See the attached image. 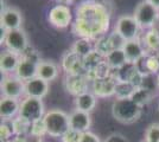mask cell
Here are the masks:
<instances>
[{
	"instance_id": "6da1fadb",
	"label": "cell",
	"mask_w": 159,
	"mask_h": 142,
	"mask_svg": "<svg viewBox=\"0 0 159 142\" xmlns=\"http://www.w3.org/2000/svg\"><path fill=\"white\" fill-rule=\"evenodd\" d=\"M109 26V13L102 4L93 0L81 2L76 8L73 30L79 38L95 39L103 37Z\"/></svg>"
},
{
	"instance_id": "7a4b0ae2",
	"label": "cell",
	"mask_w": 159,
	"mask_h": 142,
	"mask_svg": "<svg viewBox=\"0 0 159 142\" xmlns=\"http://www.w3.org/2000/svg\"><path fill=\"white\" fill-rule=\"evenodd\" d=\"M143 108L132 98H116L112 104V115L116 121L131 124L138 121L141 116Z\"/></svg>"
},
{
	"instance_id": "3957f363",
	"label": "cell",
	"mask_w": 159,
	"mask_h": 142,
	"mask_svg": "<svg viewBox=\"0 0 159 142\" xmlns=\"http://www.w3.org/2000/svg\"><path fill=\"white\" fill-rule=\"evenodd\" d=\"M44 122L47 126V133L51 137L61 139L62 135L70 128L69 114L61 109H50L44 115Z\"/></svg>"
},
{
	"instance_id": "277c9868",
	"label": "cell",
	"mask_w": 159,
	"mask_h": 142,
	"mask_svg": "<svg viewBox=\"0 0 159 142\" xmlns=\"http://www.w3.org/2000/svg\"><path fill=\"white\" fill-rule=\"evenodd\" d=\"M114 31L122 37L125 41L139 39L141 37V27L133 17V14H122L118 17L114 24Z\"/></svg>"
},
{
	"instance_id": "5b68a950",
	"label": "cell",
	"mask_w": 159,
	"mask_h": 142,
	"mask_svg": "<svg viewBox=\"0 0 159 142\" xmlns=\"http://www.w3.org/2000/svg\"><path fill=\"white\" fill-rule=\"evenodd\" d=\"M133 17L138 21L141 30H151L154 27L159 18V10L151 5L148 1L143 0L135 6Z\"/></svg>"
},
{
	"instance_id": "8992f818",
	"label": "cell",
	"mask_w": 159,
	"mask_h": 142,
	"mask_svg": "<svg viewBox=\"0 0 159 142\" xmlns=\"http://www.w3.org/2000/svg\"><path fill=\"white\" fill-rule=\"evenodd\" d=\"M48 21L51 26L58 30H66L73 25L74 13L70 6L66 5H53L49 13H48Z\"/></svg>"
},
{
	"instance_id": "52a82bcc",
	"label": "cell",
	"mask_w": 159,
	"mask_h": 142,
	"mask_svg": "<svg viewBox=\"0 0 159 142\" xmlns=\"http://www.w3.org/2000/svg\"><path fill=\"white\" fill-rule=\"evenodd\" d=\"M1 44H4L5 50H8V51L14 52L19 56H23L30 47L27 34L25 33V31L23 28L7 31Z\"/></svg>"
},
{
	"instance_id": "ba28073f",
	"label": "cell",
	"mask_w": 159,
	"mask_h": 142,
	"mask_svg": "<svg viewBox=\"0 0 159 142\" xmlns=\"http://www.w3.org/2000/svg\"><path fill=\"white\" fill-rule=\"evenodd\" d=\"M45 109L42 100L32 97H23L20 101L19 116L26 118L27 121L33 122L36 120L43 118L45 115Z\"/></svg>"
},
{
	"instance_id": "9c48e42d",
	"label": "cell",
	"mask_w": 159,
	"mask_h": 142,
	"mask_svg": "<svg viewBox=\"0 0 159 142\" xmlns=\"http://www.w3.org/2000/svg\"><path fill=\"white\" fill-rule=\"evenodd\" d=\"M1 94L2 97L20 100L25 96V82L19 80L14 75L4 76L1 80Z\"/></svg>"
},
{
	"instance_id": "30bf717a",
	"label": "cell",
	"mask_w": 159,
	"mask_h": 142,
	"mask_svg": "<svg viewBox=\"0 0 159 142\" xmlns=\"http://www.w3.org/2000/svg\"><path fill=\"white\" fill-rule=\"evenodd\" d=\"M39 58L32 57L30 52H25L21 56L18 68L14 72V76L18 77L23 82H27L37 77V65H38Z\"/></svg>"
},
{
	"instance_id": "8fae6325",
	"label": "cell",
	"mask_w": 159,
	"mask_h": 142,
	"mask_svg": "<svg viewBox=\"0 0 159 142\" xmlns=\"http://www.w3.org/2000/svg\"><path fill=\"white\" fill-rule=\"evenodd\" d=\"M116 78L112 75L101 76L92 82V93L96 97H109L115 96V87H116Z\"/></svg>"
},
{
	"instance_id": "7c38bea8",
	"label": "cell",
	"mask_w": 159,
	"mask_h": 142,
	"mask_svg": "<svg viewBox=\"0 0 159 142\" xmlns=\"http://www.w3.org/2000/svg\"><path fill=\"white\" fill-rule=\"evenodd\" d=\"M23 25V14L17 7L7 6L1 10L0 15V26L7 31L19 30Z\"/></svg>"
},
{
	"instance_id": "4fadbf2b",
	"label": "cell",
	"mask_w": 159,
	"mask_h": 142,
	"mask_svg": "<svg viewBox=\"0 0 159 142\" xmlns=\"http://www.w3.org/2000/svg\"><path fill=\"white\" fill-rule=\"evenodd\" d=\"M122 51L125 52L127 63L138 65L139 62L146 56V47L143 44L141 39H134V41H125Z\"/></svg>"
},
{
	"instance_id": "5bb4252c",
	"label": "cell",
	"mask_w": 159,
	"mask_h": 142,
	"mask_svg": "<svg viewBox=\"0 0 159 142\" xmlns=\"http://www.w3.org/2000/svg\"><path fill=\"white\" fill-rule=\"evenodd\" d=\"M90 124H92V117H90L89 113L74 109L69 114V126H70V128L76 131L87 133V131H89Z\"/></svg>"
},
{
	"instance_id": "9a60e30c",
	"label": "cell",
	"mask_w": 159,
	"mask_h": 142,
	"mask_svg": "<svg viewBox=\"0 0 159 142\" xmlns=\"http://www.w3.org/2000/svg\"><path fill=\"white\" fill-rule=\"evenodd\" d=\"M49 93V83L38 77H34L30 81L25 82V96L43 100Z\"/></svg>"
},
{
	"instance_id": "2e32d148",
	"label": "cell",
	"mask_w": 159,
	"mask_h": 142,
	"mask_svg": "<svg viewBox=\"0 0 159 142\" xmlns=\"http://www.w3.org/2000/svg\"><path fill=\"white\" fill-rule=\"evenodd\" d=\"M62 67L68 75H84L86 74V65L84 59L75 54L73 51H69L63 57Z\"/></svg>"
},
{
	"instance_id": "e0dca14e",
	"label": "cell",
	"mask_w": 159,
	"mask_h": 142,
	"mask_svg": "<svg viewBox=\"0 0 159 142\" xmlns=\"http://www.w3.org/2000/svg\"><path fill=\"white\" fill-rule=\"evenodd\" d=\"M60 75V67L50 59H39L37 65V77L45 82L55 81Z\"/></svg>"
},
{
	"instance_id": "ac0fdd59",
	"label": "cell",
	"mask_w": 159,
	"mask_h": 142,
	"mask_svg": "<svg viewBox=\"0 0 159 142\" xmlns=\"http://www.w3.org/2000/svg\"><path fill=\"white\" fill-rule=\"evenodd\" d=\"M20 101L10 97H1L0 101V116L2 121H12L19 115Z\"/></svg>"
},
{
	"instance_id": "d6986e66",
	"label": "cell",
	"mask_w": 159,
	"mask_h": 142,
	"mask_svg": "<svg viewBox=\"0 0 159 142\" xmlns=\"http://www.w3.org/2000/svg\"><path fill=\"white\" fill-rule=\"evenodd\" d=\"M89 82L84 75H68L66 80V89L75 97L88 90Z\"/></svg>"
},
{
	"instance_id": "ffe728a7",
	"label": "cell",
	"mask_w": 159,
	"mask_h": 142,
	"mask_svg": "<svg viewBox=\"0 0 159 142\" xmlns=\"http://www.w3.org/2000/svg\"><path fill=\"white\" fill-rule=\"evenodd\" d=\"M21 56L11 52L8 50H4L0 54V71L4 76L13 75L18 68Z\"/></svg>"
},
{
	"instance_id": "44dd1931",
	"label": "cell",
	"mask_w": 159,
	"mask_h": 142,
	"mask_svg": "<svg viewBox=\"0 0 159 142\" xmlns=\"http://www.w3.org/2000/svg\"><path fill=\"white\" fill-rule=\"evenodd\" d=\"M98 103V97L92 93V91H86L83 94H80L75 97L74 104L75 109L81 110V111H86V113H92Z\"/></svg>"
},
{
	"instance_id": "7402d4cb",
	"label": "cell",
	"mask_w": 159,
	"mask_h": 142,
	"mask_svg": "<svg viewBox=\"0 0 159 142\" xmlns=\"http://www.w3.org/2000/svg\"><path fill=\"white\" fill-rule=\"evenodd\" d=\"M105 64L109 70H119L127 64V59L122 49H116L105 56Z\"/></svg>"
},
{
	"instance_id": "603a6c76",
	"label": "cell",
	"mask_w": 159,
	"mask_h": 142,
	"mask_svg": "<svg viewBox=\"0 0 159 142\" xmlns=\"http://www.w3.org/2000/svg\"><path fill=\"white\" fill-rule=\"evenodd\" d=\"M75 54H77L79 57L86 59L88 58L92 54L95 52V45L92 43V39L88 38H79L76 39L75 43L71 46V50Z\"/></svg>"
},
{
	"instance_id": "cb8c5ba5",
	"label": "cell",
	"mask_w": 159,
	"mask_h": 142,
	"mask_svg": "<svg viewBox=\"0 0 159 142\" xmlns=\"http://www.w3.org/2000/svg\"><path fill=\"white\" fill-rule=\"evenodd\" d=\"M11 124H12L14 136H26L30 134L32 122L27 121L26 118L18 115L11 121Z\"/></svg>"
},
{
	"instance_id": "d4e9b609",
	"label": "cell",
	"mask_w": 159,
	"mask_h": 142,
	"mask_svg": "<svg viewBox=\"0 0 159 142\" xmlns=\"http://www.w3.org/2000/svg\"><path fill=\"white\" fill-rule=\"evenodd\" d=\"M143 44L145 45L146 50L151 51H158L159 50V32L154 28L147 30L146 33L140 37Z\"/></svg>"
},
{
	"instance_id": "484cf974",
	"label": "cell",
	"mask_w": 159,
	"mask_h": 142,
	"mask_svg": "<svg viewBox=\"0 0 159 142\" xmlns=\"http://www.w3.org/2000/svg\"><path fill=\"white\" fill-rule=\"evenodd\" d=\"M135 88L131 82H118L115 87V97L116 98H132L135 93Z\"/></svg>"
},
{
	"instance_id": "4316f807",
	"label": "cell",
	"mask_w": 159,
	"mask_h": 142,
	"mask_svg": "<svg viewBox=\"0 0 159 142\" xmlns=\"http://www.w3.org/2000/svg\"><path fill=\"white\" fill-rule=\"evenodd\" d=\"M153 96H154V93L152 91H150V90H146L144 88H138L135 90V93L133 94L132 96V100L138 105H140L141 108L147 104L148 102H151V100L153 98Z\"/></svg>"
},
{
	"instance_id": "83f0119b",
	"label": "cell",
	"mask_w": 159,
	"mask_h": 142,
	"mask_svg": "<svg viewBox=\"0 0 159 142\" xmlns=\"http://www.w3.org/2000/svg\"><path fill=\"white\" fill-rule=\"evenodd\" d=\"M30 135L37 136V137H43L44 135H48L47 126H45V122H44V117L32 122V124H31V130H30Z\"/></svg>"
},
{
	"instance_id": "f1b7e54d",
	"label": "cell",
	"mask_w": 159,
	"mask_h": 142,
	"mask_svg": "<svg viewBox=\"0 0 159 142\" xmlns=\"http://www.w3.org/2000/svg\"><path fill=\"white\" fill-rule=\"evenodd\" d=\"M12 136H14V133H13V129H12L11 121H2L1 126H0V137H1V142L12 141Z\"/></svg>"
},
{
	"instance_id": "f546056e",
	"label": "cell",
	"mask_w": 159,
	"mask_h": 142,
	"mask_svg": "<svg viewBox=\"0 0 159 142\" xmlns=\"http://www.w3.org/2000/svg\"><path fill=\"white\" fill-rule=\"evenodd\" d=\"M145 140L159 142V123H151L145 131Z\"/></svg>"
},
{
	"instance_id": "4dcf8cb0",
	"label": "cell",
	"mask_w": 159,
	"mask_h": 142,
	"mask_svg": "<svg viewBox=\"0 0 159 142\" xmlns=\"http://www.w3.org/2000/svg\"><path fill=\"white\" fill-rule=\"evenodd\" d=\"M83 133L76 131L74 129L69 128L61 137V142H81Z\"/></svg>"
},
{
	"instance_id": "1f68e13d",
	"label": "cell",
	"mask_w": 159,
	"mask_h": 142,
	"mask_svg": "<svg viewBox=\"0 0 159 142\" xmlns=\"http://www.w3.org/2000/svg\"><path fill=\"white\" fill-rule=\"evenodd\" d=\"M103 142H128V140L120 133H113L108 137H106Z\"/></svg>"
},
{
	"instance_id": "d6a6232c",
	"label": "cell",
	"mask_w": 159,
	"mask_h": 142,
	"mask_svg": "<svg viewBox=\"0 0 159 142\" xmlns=\"http://www.w3.org/2000/svg\"><path fill=\"white\" fill-rule=\"evenodd\" d=\"M81 142H101L98 136L95 135L92 131H87V133H83V136H82V140Z\"/></svg>"
},
{
	"instance_id": "836d02e7",
	"label": "cell",
	"mask_w": 159,
	"mask_h": 142,
	"mask_svg": "<svg viewBox=\"0 0 159 142\" xmlns=\"http://www.w3.org/2000/svg\"><path fill=\"white\" fill-rule=\"evenodd\" d=\"M56 4H60V5H66V6H70L71 4H74L75 0H55Z\"/></svg>"
},
{
	"instance_id": "e575fe53",
	"label": "cell",
	"mask_w": 159,
	"mask_h": 142,
	"mask_svg": "<svg viewBox=\"0 0 159 142\" xmlns=\"http://www.w3.org/2000/svg\"><path fill=\"white\" fill-rule=\"evenodd\" d=\"M146 1H148L151 5H153L157 10H159V0H146Z\"/></svg>"
},
{
	"instance_id": "d590c367",
	"label": "cell",
	"mask_w": 159,
	"mask_h": 142,
	"mask_svg": "<svg viewBox=\"0 0 159 142\" xmlns=\"http://www.w3.org/2000/svg\"><path fill=\"white\" fill-rule=\"evenodd\" d=\"M157 82H158V89H159V74L157 75Z\"/></svg>"
},
{
	"instance_id": "8d00e7d4",
	"label": "cell",
	"mask_w": 159,
	"mask_h": 142,
	"mask_svg": "<svg viewBox=\"0 0 159 142\" xmlns=\"http://www.w3.org/2000/svg\"><path fill=\"white\" fill-rule=\"evenodd\" d=\"M143 142H153V141H148V140H144Z\"/></svg>"
},
{
	"instance_id": "74e56055",
	"label": "cell",
	"mask_w": 159,
	"mask_h": 142,
	"mask_svg": "<svg viewBox=\"0 0 159 142\" xmlns=\"http://www.w3.org/2000/svg\"><path fill=\"white\" fill-rule=\"evenodd\" d=\"M158 111H159V103H158Z\"/></svg>"
}]
</instances>
